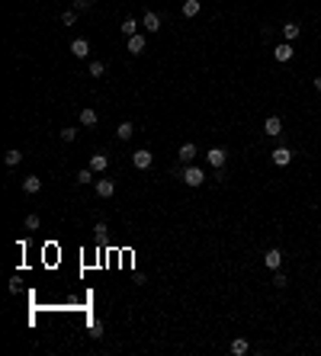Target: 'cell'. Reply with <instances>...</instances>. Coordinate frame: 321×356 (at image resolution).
<instances>
[{"label": "cell", "mask_w": 321, "mask_h": 356, "mask_svg": "<svg viewBox=\"0 0 321 356\" xmlns=\"http://www.w3.org/2000/svg\"><path fill=\"white\" fill-rule=\"evenodd\" d=\"M264 132L270 135V138H276V135L283 132V119H280V116H270V119L264 122Z\"/></svg>", "instance_id": "8fae6325"}, {"label": "cell", "mask_w": 321, "mask_h": 356, "mask_svg": "<svg viewBox=\"0 0 321 356\" xmlns=\"http://www.w3.org/2000/svg\"><path fill=\"white\" fill-rule=\"evenodd\" d=\"M196 154H199V151H196V145H193V141H183V145H180V154H177V158L183 161V164H193V161H196Z\"/></svg>", "instance_id": "52a82bcc"}, {"label": "cell", "mask_w": 321, "mask_h": 356, "mask_svg": "<svg viewBox=\"0 0 321 356\" xmlns=\"http://www.w3.org/2000/svg\"><path fill=\"white\" fill-rule=\"evenodd\" d=\"M112 193H116V183H112V180H97V196L100 199H112Z\"/></svg>", "instance_id": "7c38bea8"}, {"label": "cell", "mask_w": 321, "mask_h": 356, "mask_svg": "<svg viewBox=\"0 0 321 356\" xmlns=\"http://www.w3.org/2000/svg\"><path fill=\"white\" fill-rule=\"evenodd\" d=\"M61 23H65V26H74V23H77V10H74V7L61 13Z\"/></svg>", "instance_id": "cb8c5ba5"}, {"label": "cell", "mask_w": 321, "mask_h": 356, "mask_svg": "<svg viewBox=\"0 0 321 356\" xmlns=\"http://www.w3.org/2000/svg\"><path fill=\"white\" fill-rule=\"evenodd\" d=\"M231 353H235V356H244V353H250V343L244 340V337H238V340H231Z\"/></svg>", "instance_id": "ffe728a7"}, {"label": "cell", "mask_w": 321, "mask_h": 356, "mask_svg": "<svg viewBox=\"0 0 321 356\" xmlns=\"http://www.w3.org/2000/svg\"><path fill=\"white\" fill-rule=\"evenodd\" d=\"M77 183H81V186H87V183H97V173H93L90 167H84V170H77Z\"/></svg>", "instance_id": "d6986e66"}, {"label": "cell", "mask_w": 321, "mask_h": 356, "mask_svg": "<svg viewBox=\"0 0 321 356\" xmlns=\"http://www.w3.org/2000/svg\"><path fill=\"white\" fill-rule=\"evenodd\" d=\"M39 215H26V231H39Z\"/></svg>", "instance_id": "484cf974"}, {"label": "cell", "mask_w": 321, "mask_h": 356, "mask_svg": "<svg viewBox=\"0 0 321 356\" xmlns=\"http://www.w3.org/2000/svg\"><path fill=\"white\" fill-rule=\"evenodd\" d=\"M125 51H129V55H142V51H145V36H129Z\"/></svg>", "instance_id": "9c48e42d"}, {"label": "cell", "mask_w": 321, "mask_h": 356, "mask_svg": "<svg viewBox=\"0 0 321 356\" xmlns=\"http://www.w3.org/2000/svg\"><path fill=\"white\" fill-rule=\"evenodd\" d=\"M71 55L74 58H87V55H90V42H87V39H74L71 42Z\"/></svg>", "instance_id": "30bf717a"}, {"label": "cell", "mask_w": 321, "mask_h": 356, "mask_svg": "<svg viewBox=\"0 0 321 356\" xmlns=\"http://www.w3.org/2000/svg\"><path fill=\"white\" fill-rule=\"evenodd\" d=\"M292 55H296V48H292L289 42H280V45L273 48V58H276V61H280V64H286V61H292Z\"/></svg>", "instance_id": "277c9868"}, {"label": "cell", "mask_w": 321, "mask_h": 356, "mask_svg": "<svg viewBox=\"0 0 321 356\" xmlns=\"http://www.w3.org/2000/svg\"><path fill=\"white\" fill-rule=\"evenodd\" d=\"M132 164L138 170H148L151 164H154V154L148 151V148H138V151H132Z\"/></svg>", "instance_id": "7a4b0ae2"}, {"label": "cell", "mask_w": 321, "mask_h": 356, "mask_svg": "<svg viewBox=\"0 0 321 356\" xmlns=\"http://www.w3.org/2000/svg\"><path fill=\"white\" fill-rule=\"evenodd\" d=\"M106 167H109V158H106V154H93V158H90V170H93V173H103Z\"/></svg>", "instance_id": "2e32d148"}, {"label": "cell", "mask_w": 321, "mask_h": 356, "mask_svg": "<svg viewBox=\"0 0 321 356\" xmlns=\"http://www.w3.org/2000/svg\"><path fill=\"white\" fill-rule=\"evenodd\" d=\"M142 26H145L148 32H158V29H161V16L154 13V10H148V13L142 16Z\"/></svg>", "instance_id": "ba28073f"}, {"label": "cell", "mask_w": 321, "mask_h": 356, "mask_svg": "<svg viewBox=\"0 0 321 356\" xmlns=\"http://www.w3.org/2000/svg\"><path fill=\"white\" fill-rule=\"evenodd\" d=\"M97 122H100L97 109H90V106H87V109H81V125H87V128H93V125H97Z\"/></svg>", "instance_id": "5bb4252c"}, {"label": "cell", "mask_w": 321, "mask_h": 356, "mask_svg": "<svg viewBox=\"0 0 321 356\" xmlns=\"http://www.w3.org/2000/svg\"><path fill=\"white\" fill-rule=\"evenodd\" d=\"M23 161V154H20V148H10V151H7L4 154V164H7V167H16V164H20Z\"/></svg>", "instance_id": "44dd1931"}, {"label": "cell", "mask_w": 321, "mask_h": 356, "mask_svg": "<svg viewBox=\"0 0 321 356\" xmlns=\"http://www.w3.org/2000/svg\"><path fill=\"white\" fill-rule=\"evenodd\" d=\"M225 158H228V154H225V148H209V151H206L209 167H225Z\"/></svg>", "instance_id": "5b68a950"}, {"label": "cell", "mask_w": 321, "mask_h": 356, "mask_svg": "<svg viewBox=\"0 0 321 356\" xmlns=\"http://www.w3.org/2000/svg\"><path fill=\"white\" fill-rule=\"evenodd\" d=\"M77 138V128H61V141H74Z\"/></svg>", "instance_id": "f1b7e54d"}, {"label": "cell", "mask_w": 321, "mask_h": 356, "mask_svg": "<svg viewBox=\"0 0 321 356\" xmlns=\"http://www.w3.org/2000/svg\"><path fill=\"white\" fill-rule=\"evenodd\" d=\"M283 36H286V42H296L302 36V26L299 23H283Z\"/></svg>", "instance_id": "4fadbf2b"}, {"label": "cell", "mask_w": 321, "mask_h": 356, "mask_svg": "<svg viewBox=\"0 0 321 356\" xmlns=\"http://www.w3.org/2000/svg\"><path fill=\"white\" fill-rule=\"evenodd\" d=\"M90 337H97V340L103 337V324H100V321H90Z\"/></svg>", "instance_id": "83f0119b"}, {"label": "cell", "mask_w": 321, "mask_h": 356, "mask_svg": "<svg viewBox=\"0 0 321 356\" xmlns=\"http://www.w3.org/2000/svg\"><path fill=\"white\" fill-rule=\"evenodd\" d=\"M315 90H318V93H321V77H315Z\"/></svg>", "instance_id": "1f68e13d"}, {"label": "cell", "mask_w": 321, "mask_h": 356, "mask_svg": "<svg viewBox=\"0 0 321 356\" xmlns=\"http://www.w3.org/2000/svg\"><path fill=\"white\" fill-rule=\"evenodd\" d=\"M273 286H276V289H283V286H289V279H286V273L273 270Z\"/></svg>", "instance_id": "d4e9b609"}, {"label": "cell", "mask_w": 321, "mask_h": 356, "mask_svg": "<svg viewBox=\"0 0 321 356\" xmlns=\"http://www.w3.org/2000/svg\"><path fill=\"white\" fill-rule=\"evenodd\" d=\"M183 16H186V20L199 16V0H183Z\"/></svg>", "instance_id": "7402d4cb"}, {"label": "cell", "mask_w": 321, "mask_h": 356, "mask_svg": "<svg viewBox=\"0 0 321 356\" xmlns=\"http://www.w3.org/2000/svg\"><path fill=\"white\" fill-rule=\"evenodd\" d=\"M71 7H74L77 13H81V10H90V7H93V0H71Z\"/></svg>", "instance_id": "4316f807"}, {"label": "cell", "mask_w": 321, "mask_h": 356, "mask_svg": "<svg viewBox=\"0 0 321 356\" xmlns=\"http://www.w3.org/2000/svg\"><path fill=\"white\" fill-rule=\"evenodd\" d=\"M180 180H183L186 186H203L206 183V173H203V167H196V164H186V167L180 170Z\"/></svg>", "instance_id": "6da1fadb"}, {"label": "cell", "mask_w": 321, "mask_h": 356, "mask_svg": "<svg viewBox=\"0 0 321 356\" xmlns=\"http://www.w3.org/2000/svg\"><path fill=\"white\" fill-rule=\"evenodd\" d=\"M270 161L276 164V167H286V164L292 161V148H286V145H276L273 151H270Z\"/></svg>", "instance_id": "3957f363"}, {"label": "cell", "mask_w": 321, "mask_h": 356, "mask_svg": "<svg viewBox=\"0 0 321 356\" xmlns=\"http://www.w3.org/2000/svg\"><path fill=\"white\" fill-rule=\"evenodd\" d=\"M87 71H90V77H103V74H106V64H103V61H90Z\"/></svg>", "instance_id": "603a6c76"}, {"label": "cell", "mask_w": 321, "mask_h": 356, "mask_svg": "<svg viewBox=\"0 0 321 356\" xmlns=\"http://www.w3.org/2000/svg\"><path fill=\"white\" fill-rule=\"evenodd\" d=\"M39 189H42V180H39V177H26V180H23V193H26V196H36Z\"/></svg>", "instance_id": "9a60e30c"}, {"label": "cell", "mask_w": 321, "mask_h": 356, "mask_svg": "<svg viewBox=\"0 0 321 356\" xmlns=\"http://www.w3.org/2000/svg\"><path fill=\"white\" fill-rule=\"evenodd\" d=\"M93 231H97V238L103 241V238H106V231H109V228H106V222H97V228H93Z\"/></svg>", "instance_id": "f546056e"}, {"label": "cell", "mask_w": 321, "mask_h": 356, "mask_svg": "<svg viewBox=\"0 0 321 356\" xmlns=\"http://www.w3.org/2000/svg\"><path fill=\"white\" fill-rule=\"evenodd\" d=\"M138 26H142V23H138L135 16H129V20H122V36H125V39H129V36H138Z\"/></svg>", "instance_id": "ac0fdd59"}, {"label": "cell", "mask_w": 321, "mask_h": 356, "mask_svg": "<svg viewBox=\"0 0 321 356\" xmlns=\"http://www.w3.org/2000/svg\"><path fill=\"white\" fill-rule=\"evenodd\" d=\"M132 135H135V125L132 122H119L116 125V138H119V141H129Z\"/></svg>", "instance_id": "e0dca14e"}, {"label": "cell", "mask_w": 321, "mask_h": 356, "mask_svg": "<svg viewBox=\"0 0 321 356\" xmlns=\"http://www.w3.org/2000/svg\"><path fill=\"white\" fill-rule=\"evenodd\" d=\"M264 263L270 266V270H280V266H283V250H280V247H270V250L264 254Z\"/></svg>", "instance_id": "8992f818"}, {"label": "cell", "mask_w": 321, "mask_h": 356, "mask_svg": "<svg viewBox=\"0 0 321 356\" xmlns=\"http://www.w3.org/2000/svg\"><path fill=\"white\" fill-rule=\"evenodd\" d=\"M7 289H10L13 295H16V292H20V276H13V279H10V286H7Z\"/></svg>", "instance_id": "4dcf8cb0"}]
</instances>
